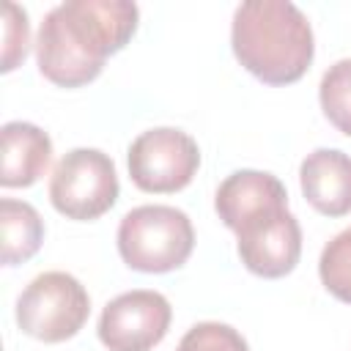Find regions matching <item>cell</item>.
Segmentation results:
<instances>
[{"label": "cell", "mask_w": 351, "mask_h": 351, "mask_svg": "<svg viewBox=\"0 0 351 351\" xmlns=\"http://www.w3.org/2000/svg\"><path fill=\"white\" fill-rule=\"evenodd\" d=\"M0 143H3V167H0L3 186H30L44 176L52 159V140L44 129L27 121H8L0 129Z\"/></svg>", "instance_id": "obj_11"}, {"label": "cell", "mask_w": 351, "mask_h": 351, "mask_svg": "<svg viewBox=\"0 0 351 351\" xmlns=\"http://www.w3.org/2000/svg\"><path fill=\"white\" fill-rule=\"evenodd\" d=\"M230 47L239 63L269 85L296 82L313 63V27L291 0H247L233 11Z\"/></svg>", "instance_id": "obj_2"}, {"label": "cell", "mask_w": 351, "mask_h": 351, "mask_svg": "<svg viewBox=\"0 0 351 351\" xmlns=\"http://www.w3.org/2000/svg\"><path fill=\"white\" fill-rule=\"evenodd\" d=\"M195 247L189 217L176 206L148 203L123 214L118 225V252L129 269L165 274L186 263Z\"/></svg>", "instance_id": "obj_3"}, {"label": "cell", "mask_w": 351, "mask_h": 351, "mask_svg": "<svg viewBox=\"0 0 351 351\" xmlns=\"http://www.w3.org/2000/svg\"><path fill=\"white\" fill-rule=\"evenodd\" d=\"M0 230H3V263L14 266L33 258L44 241V222L41 214L14 197L0 200Z\"/></svg>", "instance_id": "obj_12"}, {"label": "cell", "mask_w": 351, "mask_h": 351, "mask_svg": "<svg viewBox=\"0 0 351 351\" xmlns=\"http://www.w3.org/2000/svg\"><path fill=\"white\" fill-rule=\"evenodd\" d=\"M239 258L258 277H285L302 255V228L288 206L266 208L244 219L236 230Z\"/></svg>", "instance_id": "obj_7"}, {"label": "cell", "mask_w": 351, "mask_h": 351, "mask_svg": "<svg viewBox=\"0 0 351 351\" xmlns=\"http://www.w3.org/2000/svg\"><path fill=\"white\" fill-rule=\"evenodd\" d=\"M170 302L159 291H126L104 304L99 340L110 351H151L170 329Z\"/></svg>", "instance_id": "obj_8"}, {"label": "cell", "mask_w": 351, "mask_h": 351, "mask_svg": "<svg viewBox=\"0 0 351 351\" xmlns=\"http://www.w3.org/2000/svg\"><path fill=\"white\" fill-rule=\"evenodd\" d=\"M299 181L307 203L326 214L343 217L351 211V156L337 148H315L299 167Z\"/></svg>", "instance_id": "obj_9"}, {"label": "cell", "mask_w": 351, "mask_h": 351, "mask_svg": "<svg viewBox=\"0 0 351 351\" xmlns=\"http://www.w3.org/2000/svg\"><path fill=\"white\" fill-rule=\"evenodd\" d=\"M318 274L324 288L340 299L351 304V228L340 230L321 252L318 261Z\"/></svg>", "instance_id": "obj_14"}, {"label": "cell", "mask_w": 351, "mask_h": 351, "mask_svg": "<svg viewBox=\"0 0 351 351\" xmlns=\"http://www.w3.org/2000/svg\"><path fill=\"white\" fill-rule=\"evenodd\" d=\"M3 14H5V25H3V71L16 69L19 60H25L27 55V44H30V27H27V14L25 8H19L16 3H3Z\"/></svg>", "instance_id": "obj_16"}, {"label": "cell", "mask_w": 351, "mask_h": 351, "mask_svg": "<svg viewBox=\"0 0 351 351\" xmlns=\"http://www.w3.org/2000/svg\"><path fill=\"white\" fill-rule=\"evenodd\" d=\"M49 200L69 219H96L118 200V173L99 148H71L49 176Z\"/></svg>", "instance_id": "obj_5"}, {"label": "cell", "mask_w": 351, "mask_h": 351, "mask_svg": "<svg viewBox=\"0 0 351 351\" xmlns=\"http://www.w3.org/2000/svg\"><path fill=\"white\" fill-rule=\"evenodd\" d=\"M90 313L85 285L69 271H44L27 282L16 299V324L25 335L44 343L74 337Z\"/></svg>", "instance_id": "obj_4"}, {"label": "cell", "mask_w": 351, "mask_h": 351, "mask_svg": "<svg viewBox=\"0 0 351 351\" xmlns=\"http://www.w3.org/2000/svg\"><path fill=\"white\" fill-rule=\"evenodd\" d=\"M140 11L129 0H66L47 11L36 36L38 71L60 85L80 88L96 80L104 60L126 47Z\"/></svg>", "instance_id": "obj_1"}, {"label": "cell", "mask_w": 351, "mask_h": 351, "mask_svg": "<svg viewBox=\"0 0 351 351\" xmlns=\"http://www.w3.org/2000/svg\"><path fill=\"white\" fill-rule=\"evenodd\" d=\"M274 206H288V192L277 176L263 170H236L217 186L214 195V208L230 230Z\"/></svg>", "instance_id": "obj_10"}, {"label": "cell", "mask_w": 351, "mask_h": 351, "mask_svg": "<svg viewBox=\"0 0 351 351\" xmlns=\"http://www.w3.org/2000/svg\"><path fill=\"white\" fill-rule=\"evenodd\" d=\"M176 351H250V346L233 326L219 321H200L181 337Z\"/></svg>", "instance_id": "obj_15"}, {"label": "cell", "mask_w": 351, "mask_h": 351, "mask_svg": "<svg viewBox=\"0 0 351 351\" xmlns=\"http://www.w3.org/2000/svg\"><path fill=\"white\" fill-rule=\"evenodd\" d=\"M197 165V143L186 132L173 126L148 129L129 145V176L143 192H178L195 178Z\"/></svg>", "instance_id": "obj_6"}, {"label": "cell", "mask_w": 351, "mask_h": 351, "mask_svg": "<svg viewBox=\"0 0 351 351\" xmlns=\"http://www.w3.org/2000/svg\"><path fill=\"white\" fill-rule=\"evenodd\" d=\"M318 99L329 123L351 137V58H343L324 71Z\"/></svg>", "instance_id": "obj_13"}]
</instances>
